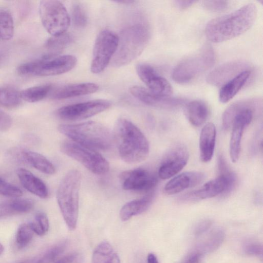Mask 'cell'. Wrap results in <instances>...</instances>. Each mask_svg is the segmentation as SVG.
Instances as JSON below:
<instances>
[{
    "instance_id": "ac0fdd59",
    "label": "cell",
    "mask_w": 263,
    "mask_h": 263,
    "mask_svg": "<svg viewBox=\"0 0 263 263\" xmlns=\"http://www.w3.org/2000/svg\"><path fill=\"white\" fill-rule=\"evenodd\" d=\"M250 65L243 61H233L223 64L207 76V82L214 86H223L241 72L249 70Z\"/></svg>"
},
{
    "instance_id": "9a60e30c",
    "label": "cell",
    "mask_w": 263,
    "mask_h": 263,
    "mask_svg": "<svg viewBox=\"0 0 263 263\" xmlns=\"http://www.w3.org/2000/svg\"><path fill=\"white\" fill-rule=\"evenodd\" d=\"M120 178L124 190L139 192L152 190L158 181L155 175L142 168L124 172Z\"/></svg>"
},
{
    "instance_id": "74e56055",
    "label": "cell",
    "mask_w": 263,
    "mask_h": 263,
    "mask_svg": "<svg viewBox=\"0 0 263 263\" xmlns=\"http://www.w3.org/2000/svg\"><path fill=\"white\" fill-rule=\"evenodd\" d=\"M83 257L79 252H73L57 259L54 263H82Z\"/></svg>"
},
{
    "instance_id": "8d00e7d4",
    "label": "cell",
    "mask_w": 263,
    "mask_h": 263,
    "mask_svg": "<svg viewBox=\"0 0 263 263\" xmlns=\"http://www.w3.org/2000/svg\"><path fill=\"white\" fill-rule=\"evenodd\" d=\"M202 5L206 10L212 12H222L226 10L229 6L227 1H204Z\"/></svg>"
},
{
    "instance_id": "9c48e42d",
    "label": "cell",
    "mask_w": 263,
    "mask_h": 263,
    "mask_svg": "<svg viewBox=\"0 0 263 263\" xmlns=\"http://www.w3.org/2000/svg\"><path fill=\"white\" fill-rule=\"evenodd\" d=\"M41 20L45 29L51 36L66 32L70 26V17L64 5L60 1L44 0L39 7Z\"/></svg>"
},
{
    "instance_id": "d4e9b609",
    "label": "cell",
    "mask_w": 263,
    "mask_h": 263,
    "mask_svg": "<svg viewBox=\"0 0 263 263\" xmlns=\"http://www.w3.org/2000/svg\"><path fill=\"white\" fill-rule=\"evenodd\" d=\"M154 194L151 193L142 198L132 200L125 203L121 209L119 213L120 219L127 221L133 216L145 212L152 204Z\"/></svg>"
},
{
    "instance_id": "f1b7e54d",
    "label": "cell",
    "mask_w": 263,
    "mask_h": 263,
    "mask_svg": "<svg viewBox=\"0 0 263 263\" xmlns=\"http://www.w3.org/2000/svg\"><path fill=\"white\" fill-rule=\"evenodd\" d=\"M71 36L66 32L58 36H52L45 43L46 53L42 58H49L59 54L71 41Z\"/></svg>"
},
{
    "instance_id": "ffe728a7",
    "label": "cell",
    "mask_w": 263,
    "mask_h": 263,
    "mask_svg": "<svg viewBox=\"0 0 263 263\" xmlns=\"http://www.w3.org/2000/svg\"><path fill=\"white\" fill-rule=\"evenodd\" d=\"M99 86L93 83H74L60 86L51 91V97L54 99H66L89 95L98 90Z\"/></svg>"
},
{
    "instance_id": "7c38bea8",
    "label": "cell",
    "mask_w": 263,
    "mask_h": 263,
    "mask_svg": "<svg viewBox=\"0 0 263 263\" xmlns=\"http://www.w3.org/2000/svg\"><path fill=\"white\" fill-rule=\"evenodd\" d=\"M118 43L119 36L110 30L104 29L98 34L90 65L92 73H100L106 68L117 51Z\"/></svg>"
},
{
    "instance_id": "603a6c76",
    "label": "cell",
    "mask_w": 263,
    "mask_h": 263,
    "mask_svg": "<svg viewBox=\"0 0 263 263\" xmlns=\"http://www.w3.org/2000/svg\"><path fill=\"white\" fill-rule=\"evenodd\" d=\"M183 111L190 123L196 127L202 125L208 119L210 114L208 105L201 100H194L186 104Z\"/></svg>"
},
{
    "instance_id": "44dd1931",
    "label": "cell",
    "mask_w": 263,
    "mask_h": 263,
    "mask_svg": "<svg viewBox=\"0 0 263 263\" xmlns=\"http://www.w3.org/2000/svg\"><path fill=\"white\" fill-rule=\"evenodd\" d=\"M216 129L215 125L209 122L202 127L199 137L200 158L203 162L212 159L216 142Z\"/></svg>"
},
{
    "instance_id": "7402d4cb",
    "label": "cell",
    "mask_w": 263,
    "mask_h": 263,
    "mask_svg": "<svg viewBox=\"0 0 263 263\" xmlns=\"http://www.w3.org/2000/svg\"><path fill=\"white\" fill-rule=\"evenodd\" d=\"M16 174L21 184L27 191L41 198H47L48 190L42 180L23 168L17 169Z\"/></svg>"
},
{
    "instance_id": "ab89813d",
    "label": "cell",
    "mask_w": 263,
    "mask_h": 263,
    "mask_svg": "<svg viewBox=\"0 0 263 263\" xmlns=\"http://www.w3.org/2000/svg\"><path fill=\"white\" fill-rule=\"evenodd\" d=\"M11 117L0 109V131H5L8 129L12 124Z\"/></svg>"
},
{
    "instance_id": "ee69618b",
    "label": "cell",
    "mask_w": 263,
    "mask_h": 263,
    "mask_svg": "<svg viewBox=\"0 0 263 263\" xmlns=\"http://www.w3.org/2000/svg\"><path fill=\"white\" fill-rule=\"evenodd\" d=\"M147 263H159V262L155 254L149 253L147 256Z\"/></svg>"
},
{
    "instance_id": "7dc6e473",
    "label": "cell",
    "mask_w": 263,
    "mask_h": 263,
    "mask_svg": "<svg viewBox=\"0 0 263 263\" xmlns=\"http://www.w3.org/2000/svg\"><path fill=\"white\" fill-rule=\"evenodd\" d=\"M3 58V54L0 53V62L2 61Z\"/></svg>"
},
{
    "instance_id": "3957f363",
    "label": "cell",
    "mask_w": 263,
    "mask_h": 263,
    "mask_svg": "<svg viewBox=\"0 0 263 263\" xmlns=\"http://www.w3.org/2000/svg\"><path fill=\"white\" fill-rule=\"evenodd\" d=\"M114 138L121 158L129 164L144 160L149 151L146 137L131 121L125 118L117 120Z\"/></svg>"
},
{
    "instance_id": "484cf974",
    "label": "cell",
    "mask_w": 263,
    "mask_h": 263,
    "mask_svg": "<svg viewBox=\"0 0 263 263\" xmlns=\"http://www.w3.org/2000/svg\"><path fill=\"white\" fill-rule=\"evenodd\" d=\"M33 207V202L28 199H16L0 203V218L28 213Z\"/></svg>"
},
{
    "instance_id": "6da1fadb",
    "label": "cell",
    "mask_w": 263,
    "mask_h": 263,
    "mask_svg": "<svg viewBox=\"0 0 263 263\" xmlns=\"http://www.w3.org/2000/svg\"><path fill=\"white\" fill-rule=\"evenodd\" d=\"M262 99L254 98L237 101L230 105L222 115V125L226 130L232 128L230 141V155L233 162L240 156L243 131L254 115L261 111Z\"/></svg>"
},
{
    "instance_id": "7bdbcfd3",
    "label": "cell",
    "mask_w": 263,
    "mask_h": 263,
    "mask_svg": "<svg viewBox=\"0 0 263 263\" xmlns=\"http://www.w3.org/2000/svg\"><path fill=\"white\" fill-rule=\"evenodd\" d=\"M175 5L179 9L182 10L190 7L194 3H196L195 1H175Z\"/></svg>"
},
{
    "instance_id": "d6986e66",
    "label": "cell",
    "mask_w": 263,
    "mask_h": 263,
    "mask_svg": "<svg viewBox=\"0 0 263 263\" xmlns=\"http://www.w3.org/2000/svg\"><path fill=\"white\" fill-rule=\"evenodd\" d=\"M204 178V174L200 172H183L168 181L164 187L163 192L168 195L176 194L187 189L197 185L202 182Z\"/></svg>"
},
{
    "instance_id": "5b68a950",
    "label": "cell",
    "mask_w": 263,
    "mask_h": 263,
    "mask_svg": "<svg viewBox=\"0 0 263 263\" xmlns=\"http://www.w3.org/2000/svg\"><path fill=\"white\" fill-rule=\"evenodd\" d=\"M150 37V28L146 23H137L124 29L119 36L112 64L120 67L130 63L142 52Z\"/></svg>"
},
{
    "instance_id": "60d3db41",
    "label": "cell",
    "mask_w": 263,
    "mask_h": 263,
    "mask_svg": "<svg viewBox=\"0 0 263 263\" xmlns=\"http://www.w3.org/2000/svg\"><path fill=\"white\" fill-rule=\"evenodd\" d=\"M212 222L209 220H203L200 222L195 229V235L199 236L204 233L212 226Z\"/></svg>"
},
{
    "instance_id": "4316f807",
    "label": "cell",
    "mask_w": 263,
    "mask_h": 263,
    "mask_svg": "<svg viewBox=\"0 0 263 263\" xmlns=\"http://www.w3.org/2000/svg\"><path fill=\"white\" fill-rule=\"evenodd\" d=\"M91 263H120V260L112 246L108 241H103L94 250Z\"/></svg>"
},
{
    "instance_id": "5bb4252c",
    "label": "cell",
    "mask_w": 263,
    "mask_h": 263,
    "mask_svg": "<svg viewBox=\"0 0 263 263\" xmlns=\"http://www.w3.org/2000/svg\"><path fill=\"white\" fill-rule=\"evenodd\" d=\"M189 152L183 145L178 144L164 155L158 170L162 179H169L178 174L186 165L189 160Z\"/></svg>"
},
{
    "instance_id": "f546056e",
    "label": "cell",
    "mask_w": 263,
    "mask_h": 263,
    "mask_svg": "<svg viewBox=\"0 0 263 263\" xmlns=\"http://www.w3.org/2000/svg\"><path fill=\"white\" fill-rule=\"evenodd\" d=\"M66 246V241H61L49 248L41 255L28 259L22 263H52L62 253Z\"/></svg>"
},
{
    "instance_id": "d590c367",
    "label": "cell",
    "mask_w": 263,
    "mask_h": 263,
    "mask_svg": "<svg viewBox=\"0 0 263 263\" xmlns=\"http://www.w3.org/2000/svg\"><path fill=\"white\" fill-rule=\"evenodd\" d=\"M72 21L77 27H84L87 23V16L84 7L80 4L76 3L71 8Z\"/></svg>"
},
{
    "instance_id": "d6a6232c",
    "label": "cell",
    "mask_w": 263,
    "mask_h": 263,
    "mask_svg": "<svg viewBox=\"0 0 263 263\" xmlns=\"http://www.w3.org/2000/svg\"><path fill=\"white\" fill-rule=\"evenodd\" d=\"M20 92L15 89L7 87H0V105L13 107L21 102Z\"/></svg>"
},
{
    "instance_id": "52a82bcc",
    "label": "cell",
    "mask_w": 263,
    "mask_h": 263,
    "mask_svg": "<svg viewBox=\"0 0 263 263\" xmlns=\"http://www.w3.org/2000/svg\"><path fill=\"white\" fill-rule=\"evenodd\" d=\"M215 58L212 47L205 45L197 52L178 64L172 71V78L178 83L189 82L211 67Z\"/></svg>"
},
{
    "instance_id": "4fadbf2b",
    "label": "cell",
    "mask_w": 263,
    "mask_h": 263,
    "mask_svg": "<svg viewBox=\"0 0 263 263\" xmlns=\"http://www.w3.org/2000/svg\"><path fill=\"white\" fill-rule=\"evenodd\" d=\"M111 104L112 103L107 100H90L63 106L57 110V114L64 120H81L106 110Z\"/></svg>"
},
{
    "instance_id": "bcb514c9",
    "label": "cell",
    "mask_w": 263,
    "mask_h": 263,
    "mask_svg": "<svg viewBox=\"0 0 263 263\" xmlns=\"http://www.w3.org/2000/svg\"><path fill=\"white\" fill-rule=\"evenodd\" d=\"M4 251L3 246L0 243V255L2 254Z\"/></svg>"
},
{
    "instance_id": "83f0119b",
    "label": "cell",
    "mask_w": 263,
    "mask_h": 263,
    "mask_svg": "<svg viewBox=\"0 0 263 263\" xmlns=\"http://www.w3.org/2000/svg\"><path fill=\"white\" fill-rule=\"evenodd\" d=\"M22 155L26 162L42 173L52 175L55 172L54 165L42 155L32 151H24Z\"/></svg>"
},
{
    "instance_id": "836d02e7",
    "label": "cell",
    "mask_w": 263,
    "mask_h": 263,
    "mask_svg": "<svg viewBox=\"0 0 263 263\" xmlns=\"http://www.w3.org/2000/svg\"><path fill=\"white\" fill-rule=\"evenodd\" d=\"M29 224L34 233L40 236L46 234L49 228L48 217L42 212L37 213L35 216V220Z\"/></svg>"
},
{
    "instance_id": "f35d334b",
    "label": "cell",
    "mask_w": 263,
    "mask_h": 263,
    "mask_svg": "<svg viewBox=\"0 0 263 263\" xmlns=\"http://www.w3.org/2000/svg\"><path fill=\"white\" fill-rule=\"evenodd\" d=\"M244 250L247 254L256 256L262 258V248L259 243L250 242L245 246Z\"/></svg>"
},
{
    "instance_id": "1f68e13d",
    "label": "cell",
    "mask_w": 263,
    "mask_h": 263,
    "mask_svg": "<svg viewBox=\"0 0 263 263\" xmlns=\"http://www.w3.org/2000/svg\"><path fill=\"white\" fill-rule=\"evenodd\" d=\"M14 25L13 17L8 10H0V38L4 41L10 40L13 36Z\"/></svg>"
},
{
    "instance_id": "30bf717a",
    "label": "cell",
    "mask_w": 263,
    "mask_h": 263,
    "mask_svg": "<svg viewBox=\"0 0 263 263\" xmlns=\"http://www.w3.org/2000/svg\"><path fill=\"white\" fill-rule=\"evenodd\" d=\"M60 148L63 153L80 162L95 174L103 175L109 171L108 162L97 151L72 141H64Z\"/></svg>"
},
{
    "instance_id": "ba28073f",
    "label": "cell",
    "mask_w": 263,
    "mask_h": 263,
    "mask_svg": "<svg viewBox=\"0 0 263 263\" xmlns=\"http://www.w3.org/2000/svg\"><path fill=\"white\" fill-rule=\"evenodd\" d=\"M77 59L72 55H59L28 62L20 65L17 72L23 76H52L66 73L72 69Z\"/></svg>"
},
{
    "instance_id": "cb8c5ba5",
    "label": "cell",
    "mask_w": 263,
    "mask_h": 263,
    "mask_svg": "<svg viewBox=\"0 0 263 263\" xmlns=\"http://www.w3.org/2000/svg\"><path fill=\"white\" fill-rule=\"evenodd\" d=\"M250 75V70L243 71L222 86L219 93V101L225 103L231 100L246 84Z\"/></svg>"
},
{
    "instance_id": "7a4b0ae2",
    "label": "cell",
    "mask_w": 263,
    "mask_h": 263,
    "mask_svg": "<svg viewBox=\"0 0 263 263\" xmlns=\"http://www.w3.org/2000/svg\"><path fill=\"white\" fill-rule=\"evenodd\" d=\"M257 13L256 5L251 3L231 13L215 18L207 24L205 35L214 43L222 42L239 36L251 27Z\"/></svg>"
},
{
    "instance_id": "4dcf8cb0",
    "label": "cell",
    "mask_w": 263,
    "mask_h": 263,
    "mask_svg": "<svg viewBox=\"0 0 263 263\" xmlns=\"http://www.w3.org/2000/svg\"><path fill=\"white\" fill-rule=\"evenodd\" d=\"M52 89L51 84H44L27 88L20 92L21 99L28 102L40 101L50 94Z\"/></svg>"
},
{
    "instance_id": "8992f818",
    "label": "cell",
    "mask_w": 263,
    "mask_h": 263,
    "mask_svg": "<svg viewBox=\"0 0 263 263\" xmlns=\"http://www.w3.org/2000/svg\"><path fill=\"white\" fill-rule=\"evenodd\" d=\"M81 183L80 172L72 170L63 178L57 190L58 203L66 224L70 231L74 230L77 224Z\"/></svg>"
},
{
    "instance_id": "b9f144b4",
    "label": "cell",
    "mask_w": 263,
    "mask_h": 263,
    "mask_svg": "<svg viewBox=\"0 0 263 263\" xmlns=\"http://www.w3.org/2000/svg\"><path fill=\"white\" fill-rule=\"evenodd\" d=\"M202 256V252L194 251L186 257L183 263H199Z\"/></svg>"
},
{
    "instance_id": "277c9868",
    "label": "cell",
    "mask_w": 263,
    "mask_h": 263,
    "mask_svg": "<svg viewBox=\"0 0 263 263\" xmlns=\"http://www.w3.org/2000/svg\"><path fill=\"white\" fill-rule=\"evenodd\" d=\"M58 130L71 141L97 151H107L112 145V136L101 123L87 121L78 124L59 125Z\"/></svg>"
},
{
    "instance_id": "2e32d148",
    "label": "cell",
    "mask_w": 263,
    "mask_h": 263,
    "mask_svg": "<svg viewBox=\"0 0 263 263\" xmlns=\"http://www.w3.org/2000/svg\"><path fill=\"white\" fill-rule=\"evenodd\" d=\"M136 70L148 90L162 97H170L173 92L171 85L152 66L146 63H139L136 65Z\"/></svg>"
},
{
    "instance_id": "e0dca14e",
    "label": "cell",
    "mask_w": 263,
    "mask_h": 263,
    "mask_svg": "<svg viewBox=\"0 0 263 263\" xmlns=\"http://www.w3.org/2000/svg\"><path fill=\"white\" fill-rule=\"evenodd\" d=\"M130 92L134 97L145 105L157 108L173 109L181 106L185 102L183 99L156 95L147 88L138 86L131 87Z\"/></svg>"
},
{
    "instance_id": "8fae6325",
    "label": "cell",
    "mask_w": 263,
    "mask_h": 263,
    "mask_svg": "<svg viewBox=\"0 0 263 263\" xmlns=\"http://www.w3.org/2000/svg\"><path fill=\"white\" fill-rule=\"evenodd\" d=\"M237 182L236 174L230 169L224 170L215 179H212L201 187L182 196L184 201H195L211 198L218 195L224 196L230 194Z\"/></svg>"
},
{
    "instance_id": "f6af8a7d",
    "label": "cell",
    "mask_w": 263,
    "mask_h": 263,
    "mask_svg": "<svg viewBox=\"0 0 263 263\" xmlns=\"http://www.w3.org/2000/svg\"><path fill=\"white\" fill-rule=\"evenodd\" d=\"M114 2L123 4H130L135 2V1L132 0H123V1H114Z\"/></svg>"
},
{
    "instance_id": "e575fe53",
    "label": "cell",
    "mask_w": 263,
    "mask_h": 263,
    "mask_svg": "<svg viewBox=\"0 0 263 263\" xmlns=\"http://www.w3.org/2000/svg\"><path fill=\"white\" fill-rule=\"evenodd\" d=\"M34 232L29 223L22 224L18 227L16 234V242L20 248L26 246L32 240Z\"/></svg>"
}]
</instances>
